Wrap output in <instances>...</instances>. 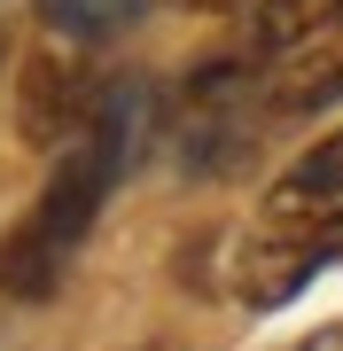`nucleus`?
I'll use <instances>...</instances> for the list:
<instances>
[{"instance_id":"20e7f679","label":"nucleus","mask_w":343,"mask_h":351,"mask_svg":"<svg viewBox=\"0 0 343 351\" xmlns=\"http://www.w3.org/2000/svg\"><path fill=\"white\" fill-rule=\"evenodd\" d=\"M273 86V110H328V101H343V8L320 24L305 47H289L281 55V71L266 78Z\"/></svg>"},{"instance_id":"7ed1b4c3","label":"nucleus","mask_w":343,"mask_h":351,"mask_svg":"<svg viewBox=\"0 0 343 351\" xmlns=\"http://www.w3.org/2000/svg\"><path fill=\"white\" fill-rule=\"evenodd\" d=\"M110 78H94L86 63V39H71L63 47V32L47 39V47L24 63V86H16V133L31 141V149H71L78 133L94 125V101H102Z\"/></svg>"},{"instance_id":"1a4fd4ad","label":"nucleus","mask_w":343,"mask_h":351,"mask_svg":"<svg viewBox=\"0 0 343 351\" xmlns=\"http://www.w3.org/2000/svg\"><path fill=\"white\" fill-rule=\"evenodd\" d=\"M149 351H164V343H149Z\"/></svg>"},{"instance_id":"6e6552de","label":"nucleus","mask_w":343,"mask_h":351,"mask_svg":"<svg viewBox=\"0 0 343 351\" xmlns=\"http://www.w3.org/2000/svg\"><path fill=\"white\" fill-rule=\"evenodd\" d=\"M179 8H203V16H227V8H250V0H179Z\"/></svg>"},{"instance_id":"0eeeda50","label":"nucleus","mask_w":343,"mask_h":351,"mask_svg":"<svg viewBox=\"0 0 343 351\" xmlns=\"http://www.w3.org/2000/svg\"><path fill=\"white\" fill-rule=\"evenodd\" d=\"M296 351H343V328H320V336H305Z\"/></svg>"},{"instance_id":"f03ea898","label":"nucleus","mask_w":343,"mask_h":351,"mask_svg":"<svg viewBox=\"0 0 343 351\" xmlns=\"http://www.w3.org/2000/svg\"><path fill=\"white\" fill-rule=\"evenodd\" d=\"M328 265H343V133L305 149L266 188V203L234 242V289L250 313H281Z\"/></svg>"},{"instance_id":"39448f33","label":"nucleus","mask_w":343,"mask_h":351,"mask_svg":"<svg viewBox=\"0 0 343 351\" xmlns=\"http://www.w3.org/2000/svg\"><path fill=\"white\" fill-rule=\"evenodd\" d=\"M343 0H250V55H266L281 63L289 47H305V39L328 24Z\"/></svg>"},{"instance_id":"423d86ee","label":"nucleus","mask_w":343,"mask_h":351,"mask_svg":"<svg viewBox=\"0 0 343 351\" xmlns=\"http://www.w3.org/2000/svg\"><path fill=\"white\" fill-rule=\"evenodd\" d=\"M140 16V0H39V24L47 32H63V39H110V32H125Z\"/></svg>"},{"instance_id":"f257e3e1","label":"nucleus","mask_w":343,"mask_h":351,"mask_svg":"<svg viewBox=\"0 0 343 351\" xmlns=\"http://www.w3.org/2000/svg\"><path fill=\"white\" fill-rule=\"evenodd\" d=\"M156 133V94L149 78H110L102 101H94V125L71 141V149H55V172L39 203L24 211L16 234H0V297L16 304H47L55 289L71 274V250L86 242V226L102 219L110 188L133 172V156L149 149Z\"/></svg>"}]
</instances>
